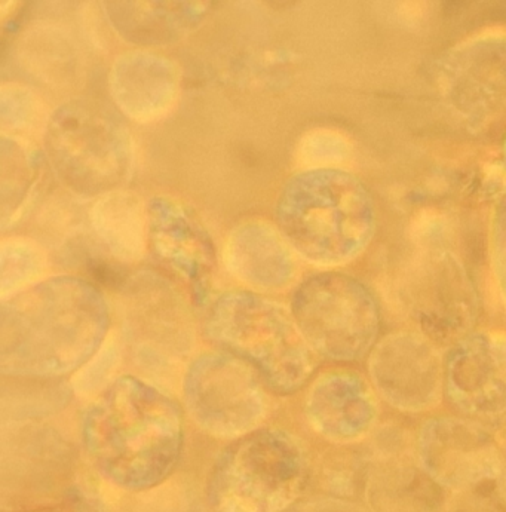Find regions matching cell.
<instances>
[{"label":"cell","instance_id":"6da1fadb","mask_svg":"<svg viewBox=\"0 0 506 512\" xmlns=\"http://www.w3.org/2000/svg\"><path fill=\"white\" fill-rule=\"evenodd\" d=\"M104 294L78 277L49 278L24 288L0 308V372L52 380L75 373L106 340Z\"/></svg>","mask_w":506,"mask_h":512},{"label":"cell","instance_id":"7a4b0ae2","mask_svg":"<svg viewBox=\"0 0 506 512\" xmlns=\"http://www.w3.org/2000/svg\"><path fill=\"white\" fill-rule=\"evenodd\" d=\"M95 468L131 492L164 483L183 452V413L173 398L134 376L110 383L82 419Z\"/></svg>","mask_w":506,"mask_h":512},{"label":"cell","instance_id":"3957f363","mask_svg":"<svg viewBox=\"0 0 506 512\" xmlns=\"http://www.w3.org/2000/svg\"><path fill=\"white\" fill-rule=\"evenodd\" d=\"M285 241L305 259L336 265L357 256L373 231V208L363 185L337 170L291 177L276 202Z\"/></svg>","mask_w":506,"mask_h":512},{"label":"cell","instance_id":"277c9868","mask_svg":"<svg viewBox=\"0 0 506 512\" xmlns=\"http://www.w3.org/2000/svg\"><path fill=\"white\" fill-rule=\"evenodd\" d=\"M207 339L250 364L278 395H293L317 370V354L282 306L253 291H228L205 315Z\"/></svg>","mask_w":506,"mask_h":512},{"label":"cell","instance_id":"5b68a950","mask_svg":"<svg viewBox=\"0 0 506 512\" xmlns=\"http://www.w3.org/2000/svg\"><path fill=\"white\" fill-rule=\"evenodd\" d=\"M46 158L64 187L84 198H103L127 183L133 143L122 119L103 103L67 101L45 131Z\"/></svg>","mask_w":506,"mask_h":512},{"label":"cell","instance_id":"8992f818","mask_svg":"<svg viewBox=\"0 0 506 512\" xmlns=\"http://www.w3.org/2000/svg\"><path fill=\"white\" fill-rule=\"evenodd\" d=\"M305 458L287 432L256 429L214 462L207 483L213 512H285L302 490Z\"/></svg>","mask_w":506,"mask_h":512},{"label":"cell","instance_id":"52a82bcc","mask_svg":"<svg viewBox=\"0 0 506 512\" xmlns=\"http://www.w3.org/2000/svg\"><path fill=\"white\" fill-rule=\"evenodd\" d=\"M291 317L315 354L354 361L373 346L379 312L360 282L342 274H318L294 291Z\"/></svg>","mask_w":506,"mask_h":512},{"label":"cell","instance_id":"ba28073f","mask_svg":"<svg viewBox=\"0 0 506 512\" xmlns=\"http://www.w3.org/2000/svg\"><path fill=\"white\" fill-rule=\"evenodd\" d=\"M266 388L250 364L228 352H207L187 369L184 403L199 428L236 440L259 429L265 419Z\"/></svg>","mask_w":506,"mask_h":512},{"label":"cell","instance_id":"9c48e42d","mask_svg":"<svg viewBox=\"0 0 506 512\" xmlns=\"http://www.w3.org/2000/svg\"><path fill=\"white\" fill-rule=\"evenodd\" d=\"M149 242L156 256L179 274L198 305L210 294L216 247L198 217L176 199L156 196L147 204Z\"/></svg>","mask_w":506,"mask_h":512},{"label":"cell","instance_id":"30bf717a","mask_svg":"<svg viewBox=\"0 0 506 512\" xmlns=\"http://www.w3.org/2000/svg\"><path fill=\"white\" fill-rule=\"evenodd\" d=\"M450 400L486 425H506V342L477 337L462 343L447 364Z\"/></svg>","mask_w":506,"mask_h":512},{"label":"cell","instance_id":"8fae6325","mask_svg":"<svg viewBox=\"0 0 506 512\" xmlns=\"http://www.w3.org/2000/svg\"><path fill=\"white\" fill-rule=\"evenodd\" d=\"M182 73L164 55L133 51L116 58L109 76L110 93L119 109L137 122L164 116L176 104Z\"/></svg>","mask_w":506,"mask_h":512},{"label":"cell","instance_id":"7c38bea8","mask_svg":"<svg viewBox=\"0 0 506 512\" xmlns=\"http://www.w3.org/2000/svg\"><path fill=\"white\" fill-rule=\"evenodd\" d=\"M371 374L380 392L406 410L431 406L440 391L437 355L413 337L397 336L379 346L371 360Z\"/></svg>","mask_w":506,"mask_h":512},{"label":"cell","instance_id":"4fadbf2b","mask_svg":"<svg viewBox=\"0 0 506 512\" xmlns=\"http://www.w3.org/2000/svg\"><path fill=\"white\" fill-rule=\"evenodd\" d=\"M225 262L233 277L256 290H282L296 275L290 244L262 220L242 223L230 232Z\"/></svg>","mask_w":506,"mask_h":512},{"label":"cell","instance_id":"5bb4252c","mask_svg":"<svg viewBox=\"0 0 506 512\" xmlns=\"http://www.w3.org/2000/svg\"><path fill=\"white\" fill-rule=\"evenodd\" d=\"M366 383L345 372L324 374L312 386L306 400L309 422L331 440L360 437L371 425L376 413Z\"/></svg>","mask_w":506,"mask_h":512},{"label":"cell","instance_id":"9a60e30c","mask_svg":"<svg viewBox=\"0 0 506 512\" xmlns=\"http://www.w3.org/2000/svg\"><path fill=\"white\" fill-rule=\"evenodd\" d=\"M208 2H109L106 17L125 41L141 47L174 44L192 33L211 9Z\"/></svg>","mask_w":506,"mask_h":512},{"label":"cell","instance_id":"2e32d148","mask_svg":"<svg viewBox=\"0 0 506 512\" xmlns=\"http://www.w3.org/2000/svg\"><path fill=\"white\" fill-rule=\"evenodd\" d=\"M91 223L104 247L121 260H136L149 241L147 208L137 196L113 192L98 199L91 210Z\"/></svg>","mask_w":506,"mask_h":512},{"label":"cell","instance_id":"e0dca14e","mask_svg":"<svg viewBox=\"0 0 506 512\" xmlns=\"http://www.w3.org/2000/svg\"><path fill=\"white\" fill-rule=\"evenodd\" d=\"M38 159L27 153L20 144L2 137V220L15 216L27 193L38 179Z\"/></svg>","mask_w":506,"mask_h":512},{"label":"cell","instance_id":"ac0fdd59","mask_svg":"<svg viewBox=\"0 0 506 512\" xmlns=\"http://www.w3.org/2000/svg\"><path fill=\"white\" fill-rule=\"evenodd\" d=\"M0 254V288L3 299H6L8 294L14 296L15 291L20 288H26L44 271V256L29 242L18 239L5 242Z\"/></svg>","mask_w":506,"mask_h":512},{"label":"cell","instance_id":"d6986e66","mask_svg":"<svg viewBox=\"0 0 506 512\" xmlns=\"http://www.w3.org/2000/svg\"><path fill=\"white\" fill-rule=\"evenodd\" d=\"M33 95L23 88L3 87L0 97V116H2V130H26L35 122L36 101Z\"/></svg>","mask_w":506,"mask_h":512},{"label":"cell","instance_id":"ffe728a7","mask_svg":"<svg viewBox=\"0 0 506 512\" xmlns=\"http://www.w3.org/2000/svg\"><path fill=\"white\" fill-rule=\"evenodd\" d=\"M18 512H104L100 502L79 489H69L60 498Z\"/></svg>","mask_w":506,"mask_h":512}]
</instances>
